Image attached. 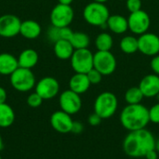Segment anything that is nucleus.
Here are the masks:
<instances>
[{
    "instance_id": "10",
    "label": "nucleus",
    "mask_w": 159,
    "mask_h": 159,
    "mask_svg": "<svg viewBox=\"0 0 159 159\" xmlns=\"http://www.w3.org/2000/svg\"><path fill=\"white\" fill-rule=\"evenodd\" d=\"M59 103L61 110L71 116L78 113L82 107V100L80 95L71 89L64 90L62 93H61Z\"/></svg>"
},
{
    "instance_id": "35",
    "label": "nucleus",
    "mask_w": 159,
    "mask_h": 159,
    "mask_svg": "<svg viewBox=\"0 0 159 159\" xmlns=\"http://www.w3.org/2000/svg\"><path fill=\"white\" fill-rule=\"evenodd\" d=\"M146 159H157L158 158V152L155 149H152L150 151H148L144 157Z\"/></svg>"
},
{
    "instance_id": "29",
    "label": "nucleus",
    "mask_w": 159,
    "mask_h": 159,
    "mask_svg": "<svg viewBox=\"0 0 159 159\" xmlns=\"http://www.w3.org/2000/svg\"><path fill=\"white\" fill-rule=\"evenodd\" d=\"M87 75H88V78H89V82H90L91 85H98V84H100V83L102 82V76H103V75H102L98 70H96L95 68H92V69L87 74Z\"/></svg>"
},
{
    "instance_id": "1",
    "label": "nucleus",
    "mask_w": 159,
    "mask_h": 159,
    "mask_svg": "<svg viewBox=\"0 0 159 159\" xmlns=\"http://www.w3.org/2000/svg\"><path fill=\"white\" fill-rule=\"evenodd\" d=\"M155 145L154 135L146 129H143L129 132L123 141V151L132 158L144 157L148 151L155 149Z\"/></svg>"
},
{
    "instance_id": "13",
    "label": "nucleus",
    "mask_w": 159,
    "mask_h": 159,
    "mask_svg": "<svg viewBox=\"0 0 159 159\" xmlns=\"http://www.w3.org/2000/svg\"><path fill=\"white\" fill-rule=\"evenodd\" d=\"M60 91L59 81L52 76H45L35 84V92L43 100H50L58 95Z\"/></svg>"
},
{
    "instance_id": "39",
    "label": "nucleus",
    "mask_w": 159,
    "mask_h": 159,
    "mask_svg": "<svg viewBox=\"0 0 159 159\" xmlns=\"http://www.w3.org/2000/svg\"><path fill=\"white\" fill-rule=\"evenodd\" d=\"M3 146H4V143H3V140H2L1 135H0V152H1V150L3 149Z\"/></svg>"
},
{
    "instance_id": "28",
    "label": "nucleus",
    "mask_w": 159,
    "mask_h": 159,
    "mask_svg": "<svg viewBox=\"0 0 159 159\" xmlns=\"http://www.w3.org/2000/svg\"><path fill=\"white\" fill-rule=\"evenodd\" d=\"M47 36H48V39L53 43L61 40V28L59 27H55V26H50L48 29V32H47Z\"/></svg>"
},
{
    "instance_id": "24",
    "label": "nucleus",
    "mask_w": 159,
    "mask_h": 159,
    "mask_svg": "<svg viewBox=\"0 0 159 159\" xmlns=\"http://www.w3.org/2000/svg\"><path fill=\"white\" fill-rule=\"evenodd\" d=\"M113 45H114V38L110 34L106 32H102L96 36L95 47L97 50L110 51L111 48H113Z\"/></svg>"
},
{
    "instance_id": "38",
    "label": "nucleus",
    "mask_w": 159,
    "mask_h": 159,
    "mask_svg": "<svg viewBox=\"0 0 159 159\" xmlns=\"http://www.w3.org/2000/svg\"><path fill=\"white\" fill-rule=\"evenodd\" d=\"M155 148H156V150L158 152L159 154V138L157 140H156V145H155Z\"/></svg>"
},
{
    "instance_id": "19",
    "label": "nucleus",
    "mask_w": 159,
    "mask_h": 159,
    "mask_svg": "<svg viewBox=\"0 0 159 159\" xmlns=\"http://www.w3.org/2000/svg\"><path fill=\"white\" fill-rule=\"evenodd\" d=\"M19 68L18 58L14 55L3 52L0 53V75H10L15 70Z\"/></svg>"
},
{
    "instance_id": "26",
    "label": "nucleus",
    "mask_w": 159,
    "mask_h": 159,
    "mask_svg": "<svg viewBox=\"0 0 159 159\" xmlns=\"http://www.w3.org/2000/svg\"><path fill=\"white\" fill-rule=\"evenodd\" d=\"M144 96L139 87H131L125 93V101L128 104L142 103Z\"/></svg>"
},
{
    "instance_id": "33",
    "label": "nucleus",
    "mask_w": 159,
    "mask_h": 159,
    "mask_svg": "<svg viewBox=\"0 0 159 159\" xmlns=\"http://www.w3.org/2000/svg\"><path fill=\"white\" fill-rule=\"evenodd\" d=\"M102 118L96 114V113H93L91 115H89V118H88V122L90 126L92 127H96V126H99L102 122Z\"/></svg>"
},
{
    "instance_id": "31",
    "label": "nucleus",
    "mask_w": 159,
    "mask_h": 159,
    "mask_svg": "<svg viewBox=\"0 0 159 159\" xmlns=\"http://www.w3.org/2000/svg\"><path fill=\"white\" fill-rule=\"evenodd\" d=\"M149 118L150 122L154 124H159V102L154 104L149 109Z\"/></svg>"
},
{
    "instance_id": "2",
    "label": "nucleus",
    "mask_w": 159,
    "mask_h": 159,
    "mask_svg": "<svg viewBox=\"0 0 159 159\" xmlns=\"http://www.w3.org/2000/svg\"><path fill=\"white\" fill-rule=\"evenodd\" d=\"M120 123L129 131L145 129L150 122L149 109L142 103L128 104L120 113Z\"/></svg>"
},
{
    "instance_id": "9",
    "label": "nucleus",
    "mask_w": 159,
    "mask_h": 159,
    "mask_svg": "<svg viewBox=\"0 0 159 159\" xmlns=\"http://www.w3.org/2000/svg\"><path fill=\"white\" fill-rule=\"evenodd\" d=\"M129 30L137 35H141L148 32L151 25V19L149 14L141 9L129 14L128 18Z\"/></svg>"
},
{
    "instance_id": "6",
    "label": "nucleus",
    "mask_w": 159,
    "mask_h": 159,
    "mask_svg": "<svg viewBox=\"0 0 159 159\" xmlns=\"http://www.w3.org/2000/svg\"><path fill=\"white\" fill-rule=\"evenodd\" d=\"M93 57L89 48L75 49L70 59L72 69L77 74H88L93 68Z\"/></svg>"
},
{
    "instance_id": "14",
    "label": "nucleus",
    "mask_w": 159,
    "mask_h": 159,
    "mask_svg": "<svg viewBox=\"0 0 159 159\" xmlns=\"http://www.w3.org/2000/svg\"><path fill=\"white\" fill-rule=\"evenodd\" d=\"M74 120L71 115L63 112L62 110L54 112L50 116V125L54 130L59 133L66 134L72 131Z\"/></svg>"
},
{
    "instance_id": "5",
    "label": "nucleus",
    "mask_w": 159,
    "mask_h": 159,
    "mask_svg": "<svg viewBox=\"0 0 159 159\" xmlns=\"http://www.w3.org/2000/svg\"><path fill=\"white\" fill-rule=\"evenodd\" d=\"M9 81L14 89L20 92H27L35 87V76L32 69L19 67L9 75Z\"/></svg>"
},
{
    "instance_id": "34",
    "label": "nucleus",
    "mask_w": 159,
    "mask_h": 159,
    "mask_svg": "<svg viewBox=\"0 0 159 159\" xmlns=\"http://www.w3.org/2000/svg\"><path fill=\"white\" fill-rule=\"evenodd\" d=\"M84 129V126L81 122L79 121H74L73 123V128H72V131L71 132H74L75 134H79L83 131Z\"/></svg>"
},
{
    "instance_id": "3",
    "label": "nucleus",
    "mask_w": 159,
    "mask_h": 159,
    "mask_svg": "<svg viewBox=\"0 0 159 159\" xmlns=\"http://www.w3.org/2000/svg\"><path fill=\"white\" fill-rule=\"evenodd\" d=\"M110 15L109 9L104 3L92 1L83 9V18L86 22L96 27H107L106 23Z\"/></svg>"
},
{
    "instance_id": "37",
    "label": "nucleus",
    "mask_w": 159,
    "mask_h": 159,
    "mask_svg": "<svg viewBox=\"0 0 159 159\" xmlns=\"http://www.w3.org/2000/svg\"><path fill=\"white\" fill-rule=\"evenodd\" d=\"M59 4H62V5H70L74 2V0H58Z\"/></svg>"
},
{
    "instance_id": "8",
    "label": "nucleus",
    "mask_w": 159,
    "mask_h": 159,
    "mask_svg": "<svg viewBox=\"0 0 159 159\" xmlns=\"http://www.w3.org/2000/svg\"><path fill=\"white\" fill-rule=\"evenodd\" d=\"M117 66L116 58L111 51H100L94 53L93 68L98 70L103 76L112 75Z\"/></svg>"
},
{
    "instance_id": "27",
    "label": "nucleus",
    "mask_w": 159,
    "mask_h": 159,
    "mask_svg": "<svg viewBox=\"0 0 159 159\" xmlns=\"http://www.w3.org/2000/svg\"><path fill=\"white\" fill-rule=\"evenodd\" d=\"M43 101L44 100L42 99V97L39 94H37L36 92H34V93L30 94L27 97V101L26 102H27V104L30 107H32V108H37V107H39L42 104Z\"/></svg>"
},
{
    "instance_id": "16",
    "label": "nucleus",
    "mask_w": 159,
    "mask_h": 159,
    "mask_svg": "<svg viewBox=\"0 0 159 159\" xmlns=\"http://www.w3.org/2000/svg\"><path fill=\"white\" fill-rule=\"evenodd\" d=\"M42 32V27L36 20H25L21 21L20 34L25 39L34 40L36 39Z\"/></svg>"
},
{
    "instance_id": "40",
    "label": "nucleus",
    "mask_w": 159,
    "mask_h": 159,
    "mask_svg": "<svg viewBox=\"0 0 159 159\" xmlns=\"http://www.w3.org/2000/svg\"><path fill=\"white\" fill-rule=\"evenodd\" d=\"M93 1H95V2H99V3H106L108 0H93Z\"/></svg>"
},
{
    "instance_id": "11",
    "label": "nucleus",
    "mask_w": 159,
    "mask_h": 159,
    "mask_svg": "<svg viewBox=\"0 0 159 159\" xmlns=\"http://www.w3.org/2000/svg\"><path fill=\"white\" fill-rule=\"evenodd\" d=\"M138 51L149 57L159 54V36L154 33L146 32L138 37Z\"/></svg>"
},
{
    "instance_id": "30",
    "label": "nucleus",
    "mask_w": 159,
    "mask_h": 159,
    "mask_svg": "<svg viewBox=\"0 0 159 159\" xmlns=\"http://www.w3.org/2000/svg\"><path fill=\"white\" fill-rule=\"evenodd\" d=\"M142 6H143L142 0H127V2H126L127 9L130 13L141 10L142 9Z\"/></svg>"
},
{
    "instance_id": "36",
    "label": "nucleus",
    "mask_w": 159,
    "mask_h": 159,
    "mask_svg": "<svg viewBox=\"0 0 159 159\" xmlns=\"http://www.w3.org/2000/svg\"><path fill=\"white\" fill-rule=\"evenodd\" d=\"M7 94L6 89L4 88L0 87V104L5 103L7 101Z\"/></svg>"
},
{
    "instance_id": "23",
    "label": "nucleus",
    "mask_w": 159,
    "mask_h": 159,
    "mask_svg": "<svg viewBox=\"0 0 159 159\" xmlns=\"http://www.w3.org/2000/svg\"><path fill=\"white\" fill-rule=\"evenodd\" d=\"M69 41L75 49L89 48L90 44V38L89 34L83 32H74Z\"/></svg>"
},
{
    "instance_id": "21",
    "label": "nucleus",
    "mask_w": 159,
    "mask_h": 159,
    "mask_svg": "<svg viewBox=\"0 0 159 159\" xmlns=\"http://www.w3.org/2000/svg\"><path fill=\"white\" fill-rule=\"evenodd\" d=\"M53 51H54L55 56L58 59L64 61V60H70L71 59V57L75 51V48L69 40L61 39V40L54 43Z\"/></svg>"
},
{
    "instance_id": "22",
    "label": "nucleus",
    "mask_w": 159,
    "mask_h": 159,
    "mask_svg": "<svg viewBox=\"0 0 159 159\" xmlns=\"http://www.w3.org/2000/svg\"><path fill=\"white\" fill-rule=\"evenodd\" d=\"M15 121L14 110L7 102L0 104V128H8Z\"/></svg>"
},
{
    "instance_id": "4",
    "label": "nucleus",
    "mask_w": 159,
    "mask_h": 159,
    "mask_svg": "<svg viewBox=\"0 0 159 159\" xmlns=\"http://www.w3.org/2000/svg\"><path fill=\"white\" fill-rule=\"evenodd\" d=\"M117 108V97L111 91L100 93L94 102V113H96L102 119L112 117L116 113Z\"/></svg>"
},
{
    "instance_id": "41",
    "label": "nucleus",
    "mask_w": 159,
    "mask_h": 159,
    "mask_svg": "<svg viewBox=\"0 0 159 159\" xmlns=\"http://www.w3.org/2000/svg\"><path fill=\"white\" fill-rule=\"evenodd\" d=\"M0 159H2V157H1V156H0Z\"/></svg>"
},
{
    "instance_id": "7",
    "label": "nucleus",
    "mask_w": 159,
    "mask_h": 159,
    "mask_svg": "<svg viewBox=\"0 0 159 159\" xmlns=\"http://www.w3.org/2000/svg\"><path fill=\"white\" fill-rule=\"evenodd\" d=\"M75 11L70 5L57 4L50 12V22L52 26L62 28L68 27L74 20Z\"/></svg>"
},
{
    "instance_id": "25",
    "label": "nucleus",
    "mask_w": 159,
    "mask_h": 159,
    "mask_svg": "<svg viewBox=\"0 0 159 159\" xmlns=\"http://www.w3.org/2000/svg\"><path fill=\"white\" fill-rule=\"evenodd\" d=\"M119 48L125 54H134L138 51V38L133 35H126L120 40Z\"/></svg>"
},
{
    "instance_id": "12",
    "label": "nucleus",
    "mask_w": 159,
    "mask_h": 159,
    "mask_svg": "<svg viewBox=\"0 0 159 159\" xmlns=\"http://www.w3.org/2000/svg\"><path fill=\"white\" fill-rule=\"evenodd\" d=\"M21 20L13 14H4L0 16V36L11 38L20 34Z\"/></svg>"
},
{
    "instance_id": "17",
    "label": "nucleus",
    "mask_w": 159,
    "mask_h": 159,
    "mask_svg": "<svg viewBox=\"0 0 159 159\" xmlns=\"http://www.w3.org/2000/svg\"><path fill=\"white\" fill-rule=\"evenodd\" d=\"M91 86L87 74L75 73L69 80V89L81 95L87 92Z\"/></svg>"
},
{
    "instance_id": "20",
    "label": "nucleus",
    "mask_w": 159,
    "mask_h": 159,
    "mask_svg": "<svg viewBox=\"0 0 159 159\" xmlns=\"http://www.w3.org/2000/svg\"><path fill=\"white\" fill-rule=\"evenodd\" d=\"M39 60L38 53L34 48H26L22 50L18 57L19 67L32 69L34 68Z\"/></svg>"
},
{
    "instance_id": "32",
    "label": "nucleus",
    "mask_w": 159,
    "mask_h": 159,
    "mask_svg": "<svg viewBox=\"0 0 159 159\" xmlns=\"http://www.w3.org/2000/svg\"><path fill=\"white\" fill-rule=\"evenodd\" d=\"M150 67L154 74L159 75V54L154 56L150 62Z\"/></svg>"
},
{
    "instance_id": "18",
    "label": "nucleus",
    "mask_w": 159,
    "mask_h": 159,
    "mask_svg": "<svg viewBox=\"0 0 159 159\" xmlns=\"http://www.w3.org/2000/svg\"><path fill=\"white\" fill-rule=\"evenodd\" d=\"M107 28L116 34H125L129 30V23L128 19L119 14L110 15L107 23Z\"/></svg>"
},
{
    "instance_id": "15",
    "label": "nucleus",
    "mask_w": 159,
    "mask_h": 159,
    "mask_svg": "<svg viewBox=\"0 0 159 159\" xmlns=\"http://www.w3.org/2000/svg\"><path fill=\"white\" fill-rule=\"evenodd\" d=\"M144 98H154L159 96V75L149 74L143 76L138 86Z\"/></svg>"
}]
</instances>
